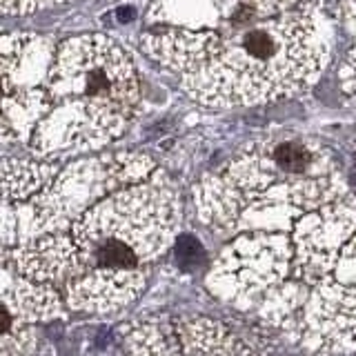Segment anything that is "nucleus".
Returning <instances> with one entry per match:
<instances>
[{
    "label": "nucleus",
    "instance_id": "obj_5",
    "mask_svg": "<svg viewBox=\"0 0 356 356\" xmlns=\"http://www.w3.org/2000/svg\"><path fill=\"white\" fill-rule=\"evenodd\" d=\"M122 348L127 352H252V345H245L236 334L220 325L218 321L205 316L194 318H147L143 323H127L120 325Z\"/></svg>",
    "mask_w": 356,
    "mask_h": 356
},
{
    "label": "nucleus",
    "instance_id": "obj_4",
    "mask_svg": "<svg viewBox=\"0 0 356 356\" xmlns=\"http://www.w3.org/2000/svg\"><path fill=\"white\" fill-rule=\"evenodd\" d=\"M67 300L51 283L33 281L3 263V332L0 356L38 352V337L31 330L36 323L65 321Z\"/></svg>",
    "mask_w": 356,
    "mask_h": 356
},
{
    "label": "nucleus",
    "instance_id": "obj_2",
    "mask_svg": "<svg viewBox=\"0 0 356 356\" xmlns=\"http://www.w3.org/2000/svg\"><path fill=\"white\" fill-rule=\"evenodd\" d=\"M140 103L131 58L109 36L3 38V145L40 159L94 154L125 134Z\"/></svg>",
    "mask_w": 356,
    "mask_h": 356
},
{
    "label": "nucleus",
    "instance_id": "obj_1",
    "mask_svg": "<svg viewBox=\"0 0 356 356\" xmlns=\"http://www.w3.org/2000/svg\"><path fill=\"white\" fill-rule=\"evenodd\" d=\"M178 220L176 185L156 161L94 152L27 200H3V263L56 285L67 307L114 314L147 285Z\"/></svg>",
    "mask_w": 356,
    "mask_h": 356
},
{
    "label": "nucleus",
    "instance_id": "obj_7",
    "mask_svg": "<svg viewBox=\"0 0 356 356\" xmlns=\"http://www.w3.org/2000/svg\"><path fill=\"white\" fill-rule=\"evenodd\" d=\"M60 170L58 163L40 156H5L3 159V200L16 203L27 200L29 196L38 194L47 185L56 172Z\"/></svg>",
    "mask_w": 356,
    "mask_h": 356
},
{
    "label": "nucleus",
    "instance_id": "obj_3",
    "mask_svg": "<svg viewBox=\"0 0 356 356\" xmlns=\"http://www.w3.org/2000/svg\"><path fill=\"white\" fill-rule=\"evenodd\" d=\"M140 47L196 103L250 107L314 87L332 60V29L321 14L296 5L238 29L154 25Z\"/></svg>",
    "mask_w": 356,
    "mask_h": 356
},
{
    "label": "nucleus",
    "instance_id": "obj_6",
    "mask_svg": "<svg viewBox=\"0 0 356 356\" xmlns=\"http://www.w3.org/2000/svg\"><path fill=\"white\" fill-rule=\"evenodd\" d=\"M300 0H154L149 27L238 29L292 9Z\"/></svg>",
    "mask_w": 356,
    "mask_h": 356
},
{
    "label": "nucleus",
    "instance_id": "obj_8",
    "mask_svg": "<svg viewBox=\"0 0 356 356\" xmlns=\"http://www.w3.org/2000/svg\"><path fill=\"white\" fill-rule=\"evenodd\" d=\"M72 3V0H3V14L5 16H25L33 11L47 9L51 5Z\"/></svg>",
    "mask_w": 356,
    "mask_h": 356
}]
</instances>
